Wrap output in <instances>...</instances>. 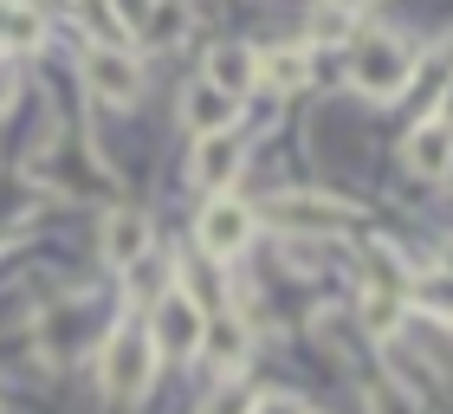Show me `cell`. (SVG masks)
Segmentation results:
<instances>
[{
  "label": "cell",
  "mask_w": 453,
  "mask_h": 414,
  "mask_svg": "<svg viewBox=\"0 0 453 414\" xmlns=\"http://www.w3.org/2000/svg\"><path fill=\"white\" fill-rule=\"evenodd\" d=\"M408 169L427 175V181H441L447 175V117H421V130L408 136Z\"/></svg>",
  "instance_id": "obj_8"
},
{
  "label": "cell",
  "mask_w": 453,
  "mask_h": 414,
  "mask_svg": "<svg viewBox=\"0 0 453 414\" xmlns=\"http://www.w3.org/2000/svg\"><path fill=\"white\" fill-rule=\"evenodd\" d=\"M240 169V142L234 136H201V162H195V175L208 181V188H226Z\"/></svg>",
  "instance_id": "obj_9"
},
{
  "label": "cell",
  "mask_w": 453,
  "mask_h": 414,
  "mask_svg": "<svg viewBox=\"0 0 453 414\" xmlns=\"http://www.w3.org/2000/svg\"><path fill=\"white\" fill-rule=\"evenodd\" d=\"M136 33H142V39H156V46H169V39L188 33V13H181V7H156L150 19H136Z\"/></svg>",
  "instance_id": "obj_13"
},
{
  "label": "cell",
  "mask_w": 453,
  "mask_h": 414,
  "mask_svg": "<svg viewBox=\"0 0 453 414\" xmlns=\"http://www.w3.org/2000/svg\"><path fill=\"white\" fill-rule=\"evenodd\" d=\"M85 85L111 104V111H123L136 91H142V65L130 46H117V39H97V46H85Z\"/></svg>",
  "instance_id": "obj_2"
},
{
  "label": "cell",
  "mask_w": 453,
  "mask_h": 414,
  "mask_svg": "<svg viewBox=\"0 0 453 414\" xmlns=\"http://www.w3.org/2000/svg\"><path fill=\"white\" fill-rule=\"evenodd\" d=\"M349 27H357V13H337V7L331 13H311V39H343Z\"/></svg>",
  "instance_id": "obj_15"
},
{
  "label": "cell",
  "mask_w": 453,
  "mask_h": 414,
  "mask_svg": "<svg viewBox=\"0 0 453 414\" xmlns=\"http://www.w3.org/2000/svg\"><path fill=\"white\" fill-rule=\"evenodd\" d=\"M195 240H201V253H208V259H234V253H246V240H253V207L234 201V195L208 201V207H201Z\"/></svg>",
  "instance_id": "obj_5"
},
{
  "label": "cell",
  "mask_w": 453,
  "mask_h": 414,
  "mask_svg": "<svg viewBox=\"0 0 453 414\" xmlns=\"http://www.w3.org/2000/svg\"><path fill=\"white\" fill-rule=\"evenodd\" d=\"M273 207L285 226H318V234H337L349 220V207H337V201H273Z\"/></svg>",
  "instance_id": "obj_10"
},
{
  "label": "cell",
  "mask_w": 453,
  "mask_h": 414,
  "mask_svg": "<svg viewBox=\"0 0 453 414\" xmlns=\"http://www.w3.org/2000/svg\"><path fill=\"white\" fill-rule=\"evenodd\" d=\"M97 246H104V265H136L142 246H150V220L136 207H111L104 226H97Z\"/></svg>",
  "instance_id": "obj_6"
},
{
  "label": "cell",
  "mask_w": 453,
  "mask_h": 414,
  "mask_svg": "<svg viewBox=\"0 0 453 414\" xmlns=\"http://www.w3.org/2000/svg\"><path fill=\"white\" fill-rule=\"evenodd\" d=\"M253 414H304V408H298V402H285V395H265Z\"/></svg>",
  "instance_id": "obj_18"
},
{
  "label": "cell",
  "mask_w": 453,
  "mask_h": 414,
  "mask_svg": "<svg viewBox=\"0 0 453 414\" xmlns=\"http://www.w3.org/2000/svg\"><path fill=\"white\" fill-rule=\"evenodd\" d=\"M0 27H7L19 46H33V39H39V19H33V13H0Z\"/></svg>",
  "instance_id": "obj_17"
},
{
  "label": "cell",
  "mask_w": 453,
  "mask_h": 414,
  "mask_svg": "<svg viewBox=\"0 0 453 414\" xmlns=\"http://www.w3.org/2000/svg\"><path fill=\"white\" fill-rule=\"evenodd\" d=\"M408 72H415V52L395 33H369V39L349 46V85L363 97H395L408 85Z\"/></svg>",
  "instance_id": "obj_1"
},
{
  "label": "cell",
  "mask_w": 453,
  "mask_h": 414,
  "mask_svg": "<svg viewBox=\"0 0 453 414\" xmlns=\"http://www.w3.org/2000/svg\"><path fill=\"white\" fill-rule=\"evenodd\" d=\"M259 78H265V85H279V91H298V85H304V52H298V46L265 52V58H259Z\"/></svg>",
  "instance_id": "obj_12"
},
{
  "label": "cell",
  "mask_w": 453,
  "mask_h": 414,
  "mask_svg": "<svg viewBox=\"0 0 453 414\" xmlns=\"http://www.w3.org/2000/svg\"><path fill=\"white\" fill-rule=\"evenodd\" d=\"M201 343L214 349V363H220V369H240V324H234V318H220L214 330H201Z\"/></svg>",
  "instance_id": "obj_14"
},
{
  "label": "cell",
  "mask_w": 453,
  "mask_h": 414,
  "mask_svg": "<svg viewBox=\"0 0 453 414\" xmlns=\"http://www.w3.org/2000/svg\"><path fill=\"white\" fill-rule=\"evenodd\" d=\"M208 414H246V382H226L220 395L208 402Z\"/></svg>",
  "instance_id": "obj_16"
},
{
  "label": "cell",
  "mask_w": 453,
  "mask_h": 414,
  "mask_svg": "<svg viewBox=\"0 0 453 414\" xmlns=\"http://www.w3.org/2000/svg\"><path fill=\"white\" fill-rule=\"evenodd\" d=\"M13 97H19V78H13V65H0V111H7Z\"/></svg>",
  "instance_id": "obj_19"
},
{
  "label": "cell",
  "mask_w": 453,
  "mask_h": 414,
  "mask_svg": "<svg viewBox=\"0 0 453 414\" xmlns=\"http://www.w3.org/2000/svg\"><path fill=\"white\" fill-rule=\"evenodd\" d=\"M201 330H208V318H201V304L188 292H169L156 304L150 318V349H162V356H195L201 349Z\"/></svg>",
  "instance_id": "obj_4"
},
{
  "label": "cell",
  "mask_w": 453,
  "mask_h": 414,
  "mask_svg": "<svg viewBox=\"0 0 453 414\" xmlns=\"http://www.w3.org/2000/svg\"><path fill=\"white\" fill-rule=\"evenodd\" d=\"M188 123H195V136H226L234 104H226L220 91H208V85H195V91H188Z\"/></svg>",
  "instance_id": "obj_11"
},
{
  "label": "cell",
  "mask_w": 453,
  "mask_h": 414,
  "mask_svg": "<svg viewBox=\"0 0 453 414\" xmlns=\"http://www.w3.org/2000/svg\"><path fill=\"white\" fill-rule=\"evenodd\" d=\"M253 85H259V52H246V46H214L208 52V91H220L226 104H234Z\"/></svg>",
  "instance_id": "obj_7"
},
{
  "label": "cell",
  "mask_w": 453,
  "mask_h": 414,
  "mask_svg": "<svg viewBox=\"0 0 453 414\" xmlns=\"http://www.w3.org/2000/svg\"><path fill=\"white\" fill-rule=\"evenodd\" d=\"M150 337L142 330H117V337L104 343V395L111 402H136L142 388H150Z\"/></svg>",
  "instance_id": "obj_3"
}]
</instances>
